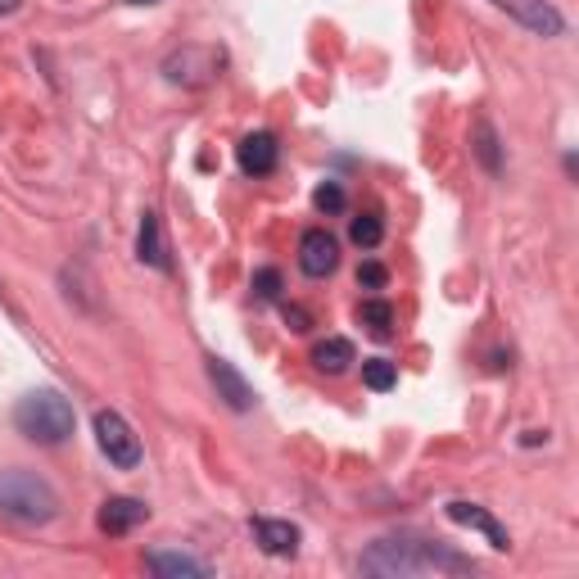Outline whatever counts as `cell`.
Segmentation results:
<instances>
[{
	"label": "cell",
	"instance_id": "1",
	"mask_svg": "<svg viewBox=\"0 0 579 579\" xmlns=\"http://www.w3.org/2000/svg\"><path fill=\"white\" fill-rule=\"evenodd\" d=\"M362 575H381V579H403V575H425V570H448V575H467L471 562L448 553L444 543L417 539V534H389L376 539L367 553L358 557Z\"/></svg>",
	"mask_w": 579,
	"mask_h": 579
},
{
	"label": "cell",
	"instance_id": "2",
	"mask_svg": "<svg viewBox=\"0 0 579 579\" xmlns=\"http://www.w3.org/2000/svg\"><path fill=\"white\" fill-rule=\"evenodd\" d=\"M14 425H19L23 439H33V444H41V448H55V444L73 439L77 417H73V403L64 399V394L37 389V394H27V399H19Z\"/></svg>",
	"mask_w": 579,
	"mask_h": 579
},
{
	"label": "cell",
	"instance_id": "3",
	"mask_svg": "<svg viewBox=\"0 0 579 579\" xmlns=\"http://www.w3.org/2000/svg\"><path fill=\"white\" fill-rule=\"evenodd\" d=\"M0 511L19 526H46L59 516V494L37 471L14 467V471H0Z\"/></svg>",
	"mask_w": 579,
	"mask_h": 579
},
{
	"label": "cell",
	"instance_id": "4",
	"mask_svg": "<svg viewBox=\"0 0 579 579\" xmlns=\"http://www.w3.org/2000/svg\"><path fill=\"white\" fill-rule=\"evenodd\" d=\"M96 444L109 457V467H118V471L141 467V439H136V431L113 408H100L96 412Z\"/></svg>",
	"mask_w": 579,
	"mask_h": 579
},
{
	"label": "cell",
	"instance_id": "5",
	"mask_svg": "<svg viewBox=\"0 0 579 579\" xmlns=\"http://www.w3.org/2000/svg\"><path fill=\"white\" fill-rule=\"evenodd\" d=\"M218 69H222V55L208 46H181L164 59V77L177 86H204V82H213Z\"/></svg>",
	"mask_w": 579,
	"mask_h": 579
},
{
	"label": "cell",
	"instance_id": "6",
	"mask_svg": "<svg viewBox=\"0 0 579 579\" xmlns=\"http://www.w3.org/2000/svg\"><path fill=\"white\" fill-rule=\"evenodd\" d=\"M498 10H507L521 27H530V33L539 37H562L566 33V19L562 10L553 5V0H494Z\"/></svg>",
	"mask_w": 579,
	"mask_h": 579
},
{
	"label": "cell",
	"instance_id": "7",
	"mask_svg": "<svg viewBox=\"0 0 579 579\" xmlns=\"http://www.w3.org/2000/svg\"><path fill=\"white\" fill-rule=\"evenodd\" d=\"M299 267L309 272V277H330V272L340 267V240H335L326 227L303 231V240H299Z\"/></svg>",
	"mask_w": 579,
	"mask_h": 579
},
{
	"label": "cell",
	"instance_id": "8",
	"mask_svg": "<svg viewBox=\"0 0 579 579\" xmlns=\"http://www.w3.org/2000/svg\"><path fill=\"white\" fill-rule=\"evenodd\" d=\"M208 381H213V389H218V399L231 408V412H250L254 403H258V394H254V385L240 376L227 358H208Z\"/></svg>",
	"mask_w": 579,
	"mask_h": 579
},
{
	"label": "cell",
	"instance_id": "9",
	"mask_svg": "<svg viewBox=\"0 0 579 579\" xmlns=\"http://www.w3.org/2000/svg\"><path fill=\"white\" fill-rule=\"evenodd\" d=\"M236 164L245 168L250 177H267L272 168L281 164V145H277V136H272V132H250L245 141L236 145Z\"/></svg>",
	"mask_w": 579,
	"mask_h": 579
},
{
	"label": "cell",
	"instance_id": "10",
	"mask_svg": "<svg viewBox=\"0 0 579 579\" xmlns=\"http://www.w3.org/2000/svg\"><path fill=\"white\" fill-rule=\"evenodd\" d=\"M448 521L453 526H467V530H480L484 539H490V547H498V553H507V547H511V539H507V530L494 521V516L490 511H484V507H475V503H462V498H453L448 507Z\"/></svg>",
	"mask_w": 579,
	"mask_h": 579
},
{
	"label": "cell",
	"instance_id": "11",
	"mask_svg": "<svg viewBox=\"0 0 579 579\" xmlns=\"http://www.w3.org/2000/svg\"><path fill=\"white\" fill-rule=\"evenodd\" d=\"M254 539L267 557H294L299 553V526H290V521H267V516H258Z\"/></svg>",
	"mask_w": 579,
	"mask_h": 579
},
{
	"label": "cell",
	"instance_id": "12",
	"mask_svg": "<svg viewBox=\"0 0 579 579\" xmlns=\"http://www.w3.org/2000/svg\"><path fill=\"white\" fill-rule=\"evenodd\" d=\"M145 516H149V507L136 503V498H109L100 507V530L105 534H128V530H136L145 521Z\"/></svg>",
	"mask_w": 579,
	"mask_h": 579
},
{
	"label": "cell",
	"instance_id": "13",
	"mask_svg": "<svg viewBox=\"0 0 579 579\" xmlns=\"http://www.w3.org/2000/svg\"><path fill=\"white\" fill-rule=\"evenodd\" d=\"M136 258L149 263V267H159V272H168V245H164V222H159V213H145V218H141Z\"/></svg>",
	"mask_w": 579,
	"mask_h": 579
},
{
	"label": "cell",
	"instance_id": "14",
	"mask_svg": "<svg viewBox=\"0 0 579 579\" xmlns=\"http://www.w3.org/2000/svg\"><path fill=\"white\" fill-rule=\"evenodd\" d=\"M353 362H358V353H353V345L345 340V335H330V340H322V345L313 349V367H317V372H326V376L349 372Z\"/></svg>",
	"mask_w": 579,
	"mask_h": 579
},
{
	"label": "cell",
	"instance_id": "15",
	"mask_svg": "<svg viewBox=\"0 0 579 579\" xmlns=\"http://www.w3.org/2000/svg\"><path fill=\"white\" fill-rule=\"evenodd\" d=\"M145 570H155L164 579H204L208 575V566L195 562V557H186V553H149L145 557Z\"/></svg>",
	"mask_w": 579,
	"mask_h": 579
},
{
	"label": "cell",
	"instance_id": "16",
	"mask_svg": "<svg viewBox=\"0 0 579 579\" xmlns=\"http://www.w3.org/2000/svg\"><path fill=\"white\" fill-rule=\"evenodd\" d=\"M471 149H475V159L484 164V172H503V149H498V132L490 118H475V128H471Z\"/></svg>",
	"mask_w": 579,
	"mask_h": 579
},
{
	"label": "cell",
	"instance_id": "17",
	"mask_svg": "<svg viewBox=\"0 0 579 579\" xmlns=\"http://www.w3.org/2000/svg\"><path fill=\"white\" fill-rule=\"evenodd\" d=\"M358 322L367 326L376 340H389V335H394V309H389L385 299H367V303H362V309H358Z\"/></svg>",
	"mask_w": 579,
	"mask_h": 579
},
{
	"label": "cell",
	"instance_id": "18",
	"mask_svg": "<svg viewBox=\"0 0 579 579\" xmlns=\"http://www.w3.org/2000/svg\"><path fill=\"white\" fill-rule=\"evenodd\" d=\"M362 385L376 389V394H385V389L399 385V367H394L389 358H367V362H362Z\"/></svg>",
	"mask_w": 579,
	"mask_h": 579
},
{
	"label": "cell",
	"instance_id": "19",
	"mask_svg": "<svg viewBox=\"0 0 579 579\" xmlns=\"http://www.w3.org/2000/svg\"><path fill=\"white\" fill-rule=\"evenodd\" d=\"M349 236H353V245H362V250H376V245H381V236H385L381 213H362V218H353Z\"/></svg>",
	"mask_w": 579,
	"mask_h": 579
},
{
	"label": "cell",
	"instance_id": "20",
	"mask_svg": "<svg viewBox=\"0 0 579 579\" xmlns=\"http://www.w3.org/2000/svg\"><path fill=\"white\" fill-rule=\"evenodd\" d=\"M313 204L322 213H345V186H340V181H322V186L313 191Z\"/></svg>",
	"mask_w": 579,
	"mask_h": 579
},
{
	"label": "cell",
	"instance_id": "21",
	"mask_svg": "<svg viewBox=\"0 0 579 579\" xmlns=\"http://www.w3.org/2000/svg\"><path fill=\"white\" fill-rule=\"evenodd\" d=\"M254 294L258 299H277L281 294V272L277 267H258L254 272Z\"/></svg>",
	"mask_w": 579,
	"mask_h": 579
},
{
	"label": "cell",
	"instance_id": "22",
	"mask_svg": "<svg viewBox=\"0 0 579 579\" xmlns=\"http://www.w3.org/2000/svg\"><path fill=\"white\" fill-rule=\"evenodd\" d=\"M389 281V272L381 267V263H362L358 267V286H367V290H381Z\"/></svg>",
	"mask_w": 579,
	"mask_h": 579
},
{
	"label": "cell",
	"instance_id": "23",
	"mask_svg": "<svg viewBox=\"0 0 579 579\" xmlns=\"http://www.w3.org/2000/svg\"><path fill=\"white\" fill-rule=\"evenodd\" d=\"M281 313H286L290 330H309V326H313V317H309V313H303V309H299V303H286V309H281Z\"/></svg>",
	"mask_w": 579,
	"mask_h": 579
},
{
	"label": "cell",
	"instance_id": "24",
	"mask_svg": "<svg viewBox=\"0 0 579 579\" xmlns=\"http://www.w3.org/2000/svg\"><path fill=\"white\" fill-rule=\"evenodd\" d=\"M526 448H534V444H547V431H526V439H521Z\"/></svg>",
	"mask_w": 579,
	"mask_h": 579
},
{
	"label": "cell",
	"instance_id": "25",
	"mask_svg": "<svg viewBox=\"0 0 579 579\" xmlns=\"http://www.w3.org/2000/svg\"><path fill=\"white\" fill-rule=\"evenodd\" d=\"M19 10V0H0V14H14Z\"/></svg>",
	"mask_w": 579,
	"mask_h": 579
},
{
	"label": "cell",
	"instance_id": "26",
	"mask_svg": "<svg viewBox=\"0 0 579 579\" xmlns=\"http://www.w3.org/2000/svg\"><path fill=\"white\" fill-rule=\"evenodd\" d=\"M132 5H149V0H132Z\"/></svg>",
	"mask_w": 579,
	"mask_h": 579
}]
</instances>
